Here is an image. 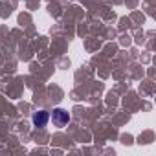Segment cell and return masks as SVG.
Masks as SVG:
<instances>
[{
    "instance_id": "7a4b0ae2",
    "label": "cell",
    "mask_w": 156,
    "mask_h": 156,
    "mask_svg": "<svg viewBox=\"0 0 156 156\" xmlns=\"http://www.w3.org/2000/svg\"><path fill=\"white\" fill-rule=\"evenodd\" d=\"M48 119H50V116H48L46 110H41V112H35L33 114V125L35 127H44L48 123Z\"/></svg>"
},
{
    "instance_id": "6da1fadb",
    "label": "cell",
    "mask_w": 156,
    "mask_h": 156,
    "mask_svg": "<svg viewBox=\"0 0 156 156\" xmlns=\"http://www.w3.org/2000/svg\"><path fill=\"white\" fill-rule=\"evenodd\" d=\"M51 121H53L55 127H64L70 121V114L66 110H62V108H55L53 114H51Z\"/></svg>"
}]
</instances>
